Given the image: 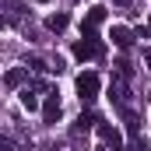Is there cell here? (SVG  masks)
<instances>
[{"label":"cell","instance_id":"obj_1","mask_svg":"<svg viewBox=\"0 0 151 151\" xmlns=\"http://www.w3.org/2000/svg\"><path fill=\"white\" fill-rule=\"evenodd\" d=\"M99 88H102V81L95 70H84V74L77 77V95H81V102H91L95 95H99Z\"/></svg>","mask_w":151,"mask_h":151},{"label":"cell","instance_id":"obj_2","mask_svg":"<svg viewBox=\"0 0 151 151\" xmlns=\"http://www.w3.org/2000/svg\"><path fill=\"white\" fill-rule=\"evenodd\" d=\"M99 53H102V46H99L95 39H77L74 42V56L77 60H95Z\"/></svg>","mask_w":151,"mask_h":151},{"label":"cell","instance_id":"obj_3","mask_svg":"<svg viewBox=\"0 0 151 151\" xmlns=\"http://www.w3.org/2000/svg\"><path fill=\"white\" fill-rule=\"evenodd\" d=\"M102 21H106V7H88V14H84V21H81V28H84V32L91 35V32H95V28H99Z\"/></svg>","mask_w":151,"mask_h":151},{"label":"cell","instance_id":"obj_4","mask_svg":"<svg viewBox=\"0 0 151 151\" xmlns=\"http://www.w3.org/2000/svg\"><path fill=\"white\" fill-rule=\"evenodd\" d=\"M60 119V99H56V91L46 99V106H42V123H56Z\"/></svg>","mask_w":151,"mask_h":151},{"label":"cell","instance_id":"obj_5","mask_svg":"<svg viewBox=\"0 0 151 151\" xmlns=\"http://www.w3.org/2000/svg\"><path fill=\"white\" fill-rule=\"evenodd\" d=\"M67 21H70V18H67L63 11H56V14H49V18H46V28H49V32H63V28H67Z\"/></svg>","mask_w":151,"mask_h":151},{"label":"cell","instance_id":"obj_6","mask_svg":"<svg viewBox=\"0 0 151 151\" xmlns=\"http://www.w3.org/2000/svg\"><path fill=\"white\" fill-rule=\"evenodd\" d=\"M99 137H102L106 144H113V151H119V134H116L109 123H102V127H99Z\"/></svg>","mask_w":151,"mask_h":151},{"label":"cell","instance_id":"obj_7","mask_svg":"<svg viewBox=\"0 0 151 151\" xmlns=\"http://www.w3.org/2000/svg\"><path fill=\"white\" fill-rule=\"evenodd\" d=\"M21 81H25V70H21V67H14V70L4 74V84H7V88H18Z\"/></svg>","mask_w":151,"mask_h":151},{"label":"cell","instance_id":"obj_8","mask_svg":"<svg viewBox=\"0 0 151 151\" xmlns=\"http://www.w3.org/2000/svg\"><path fill=\"white\" fill-rule=\"evenodd\" d=\"M113 42L119 46V49H127V46H130V32H127L123 25H116V28H113Z\"/></svg>","mask_w":151,"mask_h":151},{"label":"cell","instance_id":"obj_9","mask_svg":"<svg viewBox=\"0 0 151 151\" xmlns=\"http://www.w3.org/2000/svg\"><path fill=\"white\" fill-rule=\"evenodd\" d=\"M21 106H25V109H39V99L32 95V91H28V88L21 91Z\"/></svg>","mask_w":151,"mask_h":151},{"label":"cell","instance_id":"obj_10","mask_svg":"<svg viewBox=\"0 0 151 151\" xmlns=\"http://www.w3.org/2000/svg\"><path fill=\"white\" fill-rule=\"evenodd\" d=\"M91 123H99V119H95V116H91V113H84V116H81V119H77V130H88Z\"/></svg>","mask_w":151,"mask_h":151},{"label":"cell","instance_id":"obj_11","mask_svg":"<svg viewBox=\"0 0 151 151\" xmlns=\"http://www.w3.org/2000/svg\"><path fill=\"white\" fill-rule=\"evenodd\" d=\"M0 151H18V148H14L11 141H4V144H0Z\"/></svg>","mask_w":151,"mask_h":151},{"label":"cell","instance_id":"obj_12","mask_svg":"<svg viewBox=\"0 0 151 151\" xmlns=\"http://www.w3.org/2000/svg\"><path fill=\"white\" fill-rule=\"evenodd\" d=\"M144 63H148V67H151V49H144Z\"/></svg>","mask_w":151,"mask_h":151},{"label":"cell","instance_id":"obj_13","mask_svg":"<svg viewBox=\"0 0 151 151\" xmlns=\"http://www.w3.org/2000/svg\"><path fill=\"white\" fill-rule=\"evenodd\" d=\"M148 32H151V25H148Z\"/></svg>","mask_w":151,"mask_h":151}]
</instances>
